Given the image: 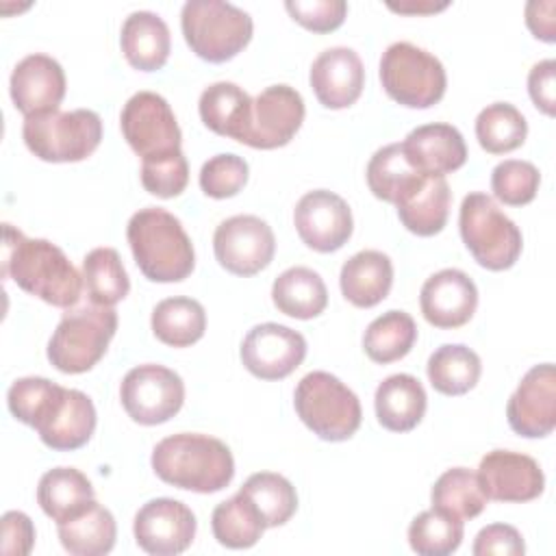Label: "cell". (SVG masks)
<instances>
[{"label": "cell", "mask_w": 556, "mask_h": 556, "mask_svg": "<svg viewBox=\"0 0 556 556\" xmlns=\"http://www.w3.org/2000/svg\"><path fill=\"white\" fill-rule=\"evenodd\" d=\"M2 276L59 308L76 306L83 293V276L59 245L48 239H28L11 224H4Z\"/></svg>", "instance_id": "1"}, {"label": "cell", "mask_w": 556, "mask_h": 556, "mask_svg": "<svg viewBox=\"0 0 556 556\" xmlns=\"http://www.w3.org/2000/svg\"><path fill=\"white\" fill-rule=\"evenodd\" d=\"M150 463L163 482L193 493H217L235 476L230 447L215 437L198 432L161 439L152 450Z\"/></svg>", "instance_id": "2"}, {"label": "cell", "mask_w": 556, "mask_h": 556, "mask_svg": "<svg viewBox=\"0 0 556 556\" xmlns=\"http://www.w3.org/2000/svg\"><path fill=\"white\" fill-rule=\"evenodd\" d=\"M126 239L141 274L152 282H180L195 267V252L180 219L161 206L139 208Z\"/></svg>", "instance_id": "3"}, {"label": "cell", "mask_w": 556, "mask_h": 556, "mask_svg": "<svg viewBox=\"0 0 556 556\" xmlns=\"http://www.w3.org/2000/svg\"><path fill=\"white\" fill-rule=\"evenodd\" d=\"M187 46L208 63L235 59L252 39V17L224 0H189L180 11Z\"/></svg>", "instance_id": "4"}, {"label": "cell", "mask_w": 556, "mask_h": 556, "mask_svg": "<svg viewBox=\"0 0 556 556\" xmlns=\"http://www.w3.org/2000/svg\"><path fill=\"white\" fill-rule=\"evenodd\" d=\"M460 239L473 261L491 271L513 267L521 254V230L506 217L491 195L473 191L463 198L458 213Z\"/></svg>", "instance_id": "5"}, {"label": "cell", "mask_w": 556, "mask_h": 556, "mask_svg": "<svg viewBox=\"0 0 556 556\" xmlns=\"http://www.w3.org/2000/svg\"><path fill=\"white\" fill-rule=\"evenodd\" d=\"M117 330L113 306L67 308L48 341V361L63 374L89 371L106 352Z\"/></svg>", "instance_id": "6"}, {"label": "cell", "mask_w": 556, "mask_h": 556, "mask_svg": "<svg viewBox=\"0 0 556 556\" xmlns=\"http://www.w3.org/2000/svg\"><path fill=\"white\" fill-rule=\"evenodd\" d=\"M293 406L313 434L332 443L348 441L363 417L356 393L328 371L306 374L295 387Z\"/></svg>", "instance_id": "7"}, {"label": "cell", "mask_w": 556, "mask_h": 556, "mask_svg": "<svg viewBox=\"0 0 556 556\" xmlns=\"http://www.w3.org/2000/svg\"><path fill=\"white\" fill-rule=\"evenodd\" d=\"M26 148L48 163H78L102 141V119L91 109L52 111L24 119Z\"/></svg>", "instance_id": "8"}, {"label": "cell", "mask_w": 556, "mask_h": 556, "mask_svg": "<svg viewBox=\"0 0 556 556\" xmlns=\"http://www.w3.org/2000/svg\"><path fill=\"white\" fill-rule=\"evenodd\" d=\"M380 83L391 100L408 109L434 106L447 87L443 63L428 50L408 43H391L380 59Z\"/></svg>", "instance_id": "9"}, {"label": "cell", "mask_w": 556, "mask_h": 556, "mask_svg": "<svg viewBox=\"0 0 556 556\" xmlns=\"http://www.w3.org/2000/svg\"><path fill=\"white\" fill-rule=\"evenodd\" d=\"M119 400L132 421L141 426H159L169 421L182 408L185 382L165 365H137L124 376Z\"/></svg>", "instance_id": "10"}, {"label": "cell", "mask_w": 556, "mask_h": 556, "mask_svg": "<svg viewBox=\"0 0 556 556\" xmlns=\"http://www.w3.org/2000/svg\"><path fill=\"white\" fill-rule=\"evenodd\" d=\"M119 128L141 161L178 152L182 143L172 106L154 91H137L128 98L119 115Z\"/></svg>", "instance_id": "11"}, {"label": "cell", "mask_w": 556, "mask_h": 556, "mask_svg": "<svg viewBox=\"0 0 556 556\" xmlns=\"http://www.w3.org/2000/svg\"><path fill=\"white\" fill-rule=\"evenodd\" d=\"M213 252L226 271L243 278L254 276L274 258V230L256 215H232L215 228Z\"/></svg>", "instance_id": "12"}, {"label": "cell", "mask_w": 556, "mask_h": 556, "mask_svg": "<svg viewBox=\"0 0 556 556\" xmlns=\"http://www.w3.org/2000/svg\"><path fill=\"white\" fill-rule=\"evenodd\" d=\"M243 367L261 380H282L293 374L306 356V339L282 324H258L241 343Z\"/></svg>", "instance_id": "13"}, {"label": "cell", "mask_w": 556, "mask_h": 556, "mask_svg": "<svg viewBox=\"0 0 556 556\" xmlns=\"http://www.w3.org/2000/svg\"><path fill=\"white\" fill-rule=\"evenodd\" d=\"M195 515L191 508L172 497L146 502L132 521L137 545L152 556L182 554L195 536Z\"/></svg>", "instance_id": "14"}, {"label": "cell", "mask_w": 556, "mask_h": 556, "mask_svg": "<svg viewBox=\"0 0 556 556\" xmlns=\"http://www.w3.org/2000/svg\"><path fill=\"white\" fill-rule=\"evenodd\" d=\"M304 100L289 85H271L252 100V113L243 143L258 150L287 146L304 122Z\"/></svg>", "instance_id": "15"}, {"label": "cell", "mask_w": 556, "mask_h": 556, "mask_svg": "<svg viewBox=\"0 0 556 556\" xmlns=\"http://www.w3.org/2000/svg\"><path fill=\"white\" fill-rule=\"evenodd\" d=\"M293 224L300 239L321 254L343 248L354 230L348 202L328 189L304 193L295 204Z\"/></svg>", "instance_id": "16"}, {"label": "cell", "mask_w": 556, "mask_h": 556, "mask_svg": "<svg viewBox=\"0 0 556 556\" xmlns=\"http://www.w3.org/2000/svg\"><path fill=\"white\" fill-rule=\"evenodd\" d=\"M513 432L526 439L547 437L556 426V369L552 363L526 371L506 404Z\"/></svg>", "instance_id": "17"}, {"label": "cell", "mask_w": 556, "mask_h": 556, "mask_svg": "<svg viewBox=\"0 0 556 556\" xmlns=\"http://www.w3.org/2000/svg\"><path fill=\"white\" fill-rule=\"evenodd\" d=\"M478 480L489 500L495 502H530L545 489V476L539 463L521 452L493 450L478 465Z\"/></svg>", "instance_id": "18"}, {"label": "cell", "mask_w": 556, "mask_h": 556, "mask_svg": "<svg viewBox=\"0 0 556 556\" xmlns=\"http://www.w3.org/2000/svg\"><path fill=\"white\" fill-rule=\"evenodd\" d=\"M9 91L15 109L24 117L59 111L65 98V72L48 54H28L13 67Z\"/></svg>", "instance_id": "19"}, {"label": "cell", "mask_w": 556, "mask_h": 556, "mask_svg": "<svg viewBox=\"0 0 556 556\" xmlns=\"http://www.w3.org/2000/svg\"><path fill=\"white\" fill-rule=\"evenodd\" d=\"M424 319L443 330L465 326L478 306L476 282L460 269L447 267L432 274L419 293Z\"/></svg>", "instance_id": "20"}, {"label": "cell", "mask_w": 556, "mask_h": 556, "mask_svg": "<svg viewBox=\"0 0 556 556\" xmlns=\"http://www.w3.org/2000/svg\"><path fill=\"white\" fill-rule=\"evenodd\" d=\"M315 98L326 109L352 106L365 87V67L361 56L345 46H334L317 54L308 74Z\"/></svg>", "instance_id": "21"}, {"label": "cell", "mask_w": 556, "mask_h": 556, "mask_svg": "<svg viewBox=\"0 0 556 556\" xmlns=\"http://www.w3.org/2000/svg\"><path fill=\"white\" fill-rule=\"evenodd\" d=\"M35 430L41 443L50 450H78L91 439L96 430V406L87 393L63 387L59 400Z\"/></svg>", "instance_id": "22"}, {"label": "cell", "mask_w": 556, "mask_h": 556, "mask_svg": "<svg viewBox=\"0 0 556 556\" xmlns=\"http://www.w3.org/2000/svg\"><path fill=\"white\" fill-rule=\"evenodd\" d=\"M402 150L426 176H445L467 161V146L460 130L452 124H424L406 135Z\"/></svg>", "instance_id": "23"}, {"label": "cell", "mask_w": 556, "mask_h": 556, "mask_svg": "<svg viewBox=\"0 0 556 556\" xmlns=\"http://www.w3.org/2000/svg\"><path fill=\"white\" fill-rule=\"evenodd\" d=\"M343 298L358 306L371 308L380 304L393 285V263L378 250H361L350 256L339 274Z\"/></svg>", "instance_id": "24"}, {"label": "cell", "mask_w": 556, "mask_h": 556, "mask_svg": "<svg viewBox=\"0 0 556 556\" xmlns=\"http://www.w3.org/2000/svg\"><path fill=\"white\" fill-rule=\"evenodd\" d=\"M119 46L135 70L156 72L167 63L172 50L169 28L152 11H132L122 24Z\"/></svg>", "instance_id": "25"}, {"label": "cell", "mask_w": 556, "mask_h": 556, "mask_svg": "<svg viewBox=\"0 0 556 556\" xmlns=\"http://www.w3.org/2000/svg\"><path fill=\"white\" fill-rule=\"evenodd\" d=\"M374 406L382 428L391 432H408L424 419L428 397L424 384L415 376L393 374L378 384Z\"/></svg>", "instance_id": "26"}, {"label": "cell", "mask_w": 556, "mask_h": 556, "mask_svg": "<svg viewBox=\"0 0 556 556\" xmlns=\"http://www.w3.org/2000/svg\"><path fill=\"white\" fill-rule=\"evenodd\" d=\"M452 191L445 176H426L395 208L402 226L417 237L439 235L450 215Z\"/></svg>", "instance_id": "27"}, {"label": "cell", "mask_w": 556, "mask_h": 556, "mask_svg": "<svg viewBox=\"0 0 556 556\" xmlns=\"http://www.w3.org/2000/svg\"><path fill=\"white\" fill-rule=\"evenodd\" d=\"M198 111L208 130L243 143L252 113V98L239 85L228 80L208 85L200 93Z\"/></svg>", "instance_id": "28"}, {"label": "cell", "mask_w": 556, "mask_h": 556, "mask_svg": "<svg viewBox=\"0 0 556 556\" xmlns=\"http://www.w3.org/2000/svg\"><path fill=\"white\" fill-rule=\"evenodd\" d=\"M93 500V484L74 467H54L39 478L37 504L56 523L80 515Z\"/></svg>", "instance_id": "29"}, {"label": "cell", "mask_w": 556, "mask_h": 556, "mask_svg": "<svg viewBox=\"0 0 556 556\" xmlns=\"http://www.w3.org/2000/svg\"><path fill=\"white\" fill-rule=\"evenodd\" d=\"M274 306L295 319H313L328 306V289L311 267H289L271 285Z\"/></svg>", "instance_id": "30"}, {"label": "cell", "mask_w": 556, "mask_h": 556, "mask_svg": "<svg viewBox=\"0 0 556 556\" xmlns=\"http://www.w3.org/2000/svg\"><path fill=\"white\" fill-rule=\"evenodd\" d=\"M61 545L72 556H102L115 545L117 526L109 508L96 500L76 517L56 523Z\"/></svg>", "instance_id": "31"}, {"label": "cell", "mask_w": 556, "mask_h": 556, "mask_svg": "<svg viewBox=\"0 0 556 556\" xmlns=\"http://www.w3.org/2000/svg\"><path fill=\"white\" fill-rule=\"evenodd\" d=\"M150 326L161 343L169 348H189L204 337L206 313L198 300L174 295L161 300L152 308Z\"/></svg>", "instance_id": "32"}, {"label": "cell", "mask_w": 556, "mask_h": 556, "mask_svg": "<svg viewBox=\"0 0 556 556\" xmlns=\"http://www.w3.org/2000/svg\"><path fill=\"white\" fill-rule=\"evenodd\" d=\"M365 174H367L369 191L378 200H384L391 204H397L426 178V174L413 167V163L402 150V143H389L376 150L367 163Z\"/></svg>", "instance_id": "33"}, {"label": "cell", "mask_w": 556, "mask_h": 556, "mask_svg": "<svg viewBox=\"0 0 556 556\" xmlns=\"http://www.w3.org/2000/svg\"><path fill=\"white\" fill-rule=\"evenodd\" d=\"M426 371L434 391L443 395H463L478 384L482 363L471 348L463 343H445L430 354Z\"/></svg>", "instance_id": "34"}, {"label": "cell", "mask_w": 556, "mask_h": 556, "mask_svg": "<svg viewBox=\"0 0 556 556\" xmlns=\"http://www.w3.org/2000/svg\"><path fill=\"white\" fill-rule=\"evenodd\" d=\"M415 341V319L404 311H387L367 326L363 334V350L374 363L389 365L404 358L413 350Z\"/></svg>", "instance_id": "35"}, {"label": "cell", "mask_w": 556, "mask_h": 556, "mask_svg": "<svg viewBox=\"0 0 556 556\" xmlns=\"http://www.w3.org/2000/svg\"><path fill=\"white\" fill-rule=\"evenodd\" d=\"M83 287L91 304L113 306L130 291V280L115 248H93L83 258Z\"/></svg>", "instance_id": "36"}, {"label": "cell", "mask_w": 556, "mask_h": 556, "mask_svg": "<svg viewBox=\"0 0 556 556\" xmlns=\"http://www.w3.org/2000/svg\"><path fill=\"white\" fill-rule=\"evenodd\" d=\"M211 528L217 543L230 549H248L256 545L265 532L261 515L239 491L215 506L211 515Z\"/></svg>", "instance_id": "37"}, {"label": "cell", "mask_w": 556, "mask_h": 556, "mask_svg": "<svg viewBox=\"0 0 556 556\" xmlns=\"http://www.w3.org/2000/svg\"><path fill=\"white\" fill-rule=\"evenodd\" d=\"M261 515L265 528L287 523L298 510L295 486L280 473L258 471L252 473L239 489Z\"/></svg>", "instance_id": "38"}, {"label": "cell", "mask_w": 556, "mask_h": 556, "mask_svg": "<svg viewBox=\"0 0 556 556\" xmlns=\"http://www.w3.org/2000/svg\"><path fill=\"white\" fill-rule=\"evenodd\" d=\"M430 500L432 508L445 510L458 519L478 517L489 502L478 480V473L467 467H452L443 471L432 484Z\"/></svg>", "instance_id": "39"}, {"label": "cell", "mask_w": 556, "mask_h": 556, "mask_svg": "<svg viewBox=\"0 0 556 556\" xmlns=\"http://www.w3.org/2000/svg\"><path fill=\"white\" fill-rule=\"evenodd\" d=\"M528 135V122L510 102H493L476 117V137L489 154H506L517 150Z\"/></svg>", "instance_id": "40"}, {"label": "cell", "mask_w": 556, "mask_h": 556, "mask_svg": "<svg viewBox=\"0 0 556 556\" xmlns=\"http://www.w3.org/2000/svg\"><path fill=\"white\" fill-rule=\"evenodd\" d=\"M463 519L430 508L419 513L408 526V545L419 556H447L463 543Z\"/></svg>", "instance_id": "41"}, {"label": "cell", "mask_w": 556, "mask_h": 556, "mask_svg": "<svg viewBox=\"0 0 556 556\" xmlns=\"http://www.w3.org/2000/svg\"><path fill=\"white\" fill-rule=\"evenodd\" d=\"M63 387L41 378V376H26V378H17L7 393V404L11 415L30 426L37 428L46 415L50 413L52 404L56 402V397L61 395Z\"/></svg>", "instance_id": "42"}, {"label": "cell", "mask_w": 556, "mask_h": 556, "mask_svg": "<svg viewBox=\"0 0 556 556\" xmlns=\"http://www.w3.org/2000/svg\"><path fill=\"white\" fill-rule=\"evenodd\" d=\"M541 185V174L530 161L506 159L491 172L493 195L508 206H523L534 200Z\"/></svg>", "instance_id": "43"}, {"label": "cell", "mask_w": 556, "mask_h": 556, "mask_svg": "<svg viewBox=\"0 0 556 556\" xmlns=\"http://www.w3.org/2000/svg\"><path fill=\"white\" fill-rule=\"evenodd\" d=\"M189 182V165L182 150L143 159L141 161V185L156 198H176Z\"/></svg>", "instance_id": "44"}, {"label": "cell", "mask_w": 556, "mask_h": 556, "mask_svg": "<svg viewBox=\"0 0 556 556\" xmlns=\"http://www.w3.org/2000/svg\"><path fill=\"white\" fill-rule=\"evenodd\" d=\"M248 163L245 159L224 152L211 156L200 169V189L215 200H226L237 195L248 182Z\"/></svg>", "instance_id": "45"}, {"label": "cell", "mask_w": 556, "mask_h": 556, "mask_svg": "<svg viewBox=\"0 0 556 556\" xmlns=\"http://www.w3.org/2000/svg\"><path fill=\"white\" fill-rule=\"evenodd\" d=\"M285 9L298 24L313 33L337 30L348 15V2L343 0H287Z\"/></svg>", "instance_id": "46"}, {"label": "cell", "mask_w": 556, "mask_h": 556, "mask_svg": "<svg viewBox=\"0 0 556 556\" xmlns=\"http://www.w3.org/2000/svg\"><path fill=\"white\" fill-rule=\"evenodd\" d=\"M473 556H521L526 552L523 536L508 523H491L476 534Z\"/></svg>", "instance_id": "47"}, {"label": "cell", "mask_w": 556, "mask_h": 556, "mask_svg": "<svg viewBox=\"0 0 556 556\" xmlns=\"http://www.w3.org/2000/svg\"><path fill=\"white\" fill-rule=\"evenodd\" d=\"M35 545V526L26 513L9 510L2 515V554L26 556Z\"/></svg>", "instance_id": "48"}, {"label": "cell", "mask_w": 556, "mask_h": 556, "mask_svg": "<svg viewBox=\"0 0 556 556\" xmlns=\"http://www.w3.org/2000/svg\"><path fill=\"white\" fill-rule=\"evenodd\" d=\"M528 93L539 111L545 115L556 113V61L545 59L532 65L528 74Z\"/></svg>", "instance_id": "49"}, {"label": "cell", "mask_w": 556, "mask_h": 556, "mask_svg": "<svg viewBox=\"0 0 556 556\" xmlns=\"http://www.w3.org/2000/svg\"><path fill=\"white\" fill-rule=\"evenodd\" d=\"M554 9L556 2L554 0H532L526 4V24L532 30V35L536 39H543L547 43H552L556 39L554 35Z\"/></svg>", "instance_id": "50"}, {"label": "cell", "mask_w": 556, "mask_h": 556, "mask_svg": "<svg viewBox=\"0 0 556 556\" xmlns=\"http://www.w3.org/2000/svg\"><path fill=\"white\" fill-rule=\"evenodd\" d=\"M447 7V2H439V4H434V2H413V0H406V2H400V4H395V2H389V9L391 11H397V13H408V15H421V13H434V11H441V9H445Z\"/></svg>", "instance_id": "51"}]
</instances>
